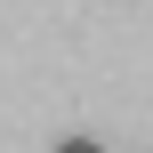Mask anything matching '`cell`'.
Returning a JSON list of instances; mask_svg holds the SVG:
<instances>
[{
  "instance_id": "6da1fadb",
  "label": "cell",
  "mask_w": 153,
  "mask_h": 153,
  "mask_svg": "<svg viewBox=\"0 0 153 153\" xmlns=\"http://www.w3.org/2000/svg\"><path fill=\"white\" fill-rule=\"evenodd\" d=\"M56 153H105V145H97V137H65Z\"/></svg>"
}]
</instances>
